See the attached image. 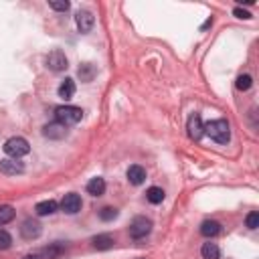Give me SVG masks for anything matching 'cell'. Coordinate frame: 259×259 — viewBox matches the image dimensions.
I'll return each mask as SVG.
<instances>
[{
  "mask_svg": "<svg viewBox=\"0 0 259 259\" xmlns=\"http://www.w3.org/2000/svg\"><path fill=\"white\" fill-rule=\"evenodd\" d=\"M0 172L6 174V176H16L25 172V164L16 158H4L0 160Z\"/></svg>",
  "mask_w": 259,
  "mask_h": 259,
  "instance_id": "9",
  "label": "cell"
},
{
  "mask_svg": "<svg viewBox=\"0 0 259 259\" xmlns=\"http://www.w3.org/2000/svg\"><path fill=\"white\" fill-rule=\"evenodd\" d=\"M15 219V209L10 205H0V227Z\"/></svg>",
  "mask_w": 259,
  "mask_h": 259,
  "instance_id": "22",
  "label": "cell"
},
{
  "mask_svg": "<svg viewBox=\"0 0 259 259\" xmlns=\"http://www.w3.org/2000/svg\"><path fill=\"white\" fill-rule=\"evenodd\" d=\"M22 259H43V257H41L39 253H29V255H25Z\"/></svg>",
  "mask_w": 259,
  "mask_h": 259,
  "instance_id": "29",
  "label": "cell"
},
{
  "mask_svg": "<svg viewBox=\"0 0 259 259\" xmlns=\"http://www.w3.org/2000/svg\"><path fill=\"white\" fill-rule=\"evenodd\" d=\"M41 233H43V227H41L39 221H35V219H25V221H22V225H20V235H22V239H25V241L39 239Z\"/></svg>",
  "mask_w": 259,
  "mask_h": 259,
  "instance_id": "5",
  "label": "cell"
},
{
  "mask_svg": "<svg viewBox=\"0 0 259 259\" xmlns=\"http://www.w3.org/2000/svg\"><path fill=\"white\" fill-rule=\"evenodd\" d=\"M221 223L219 221H205L200 225V235H205V237H217V235L221 233Z\"/></svg>",
  "mask_w": 259,
  "mask_h": 259,
  "instance_id": "15",
  "label": "cell"
},
{
  "mask_svg": "<svg viewBox=\"0 0 259 259\" xmlns=\"http://www.w3.org/2000/svg\"><path fill=\"white\" fill-rule=\"evenodd\" d=\"M186 132H188V138L190 140H200L202 134H205V123H202L198 114H190L188 122H186Z\"/></svg>",
  "mask_w": 259,
  "mask_h": 259,
  "instance_id": "6",
  "label": "cell"
},
{
  "mask_svg": "<svg viewBox=\"0 0 259 259\" xmlns=\"http://www.w3.org/2000/svg\"><path fill=\"white\" fill-rule=\"evenodd\" d=\"M55 118L63 126H73V123H79L83 118V109L75 107V106H59L55 109Z\"/></svg>",
  "mask_w": 259,
  "mask_h": 259,
  "instance_id": "2",
  "label": "cell"
},
{
  "mask_svg": "<svg viewBox=\"0 0 259 259\" xmlns=\"http://www.w3.org/2000/svg\"><path fill=\"white\" fill-rule=\"evenodd\" d=\"M211 25H213V18H209V20H207V22H205V25H202L200 29H202V30H205V29H209Z\"/></svg>",
  "mask_w": 259,
  "mask_h": 259,
  "instance_id": "30",
  "label": "cell"
},
{
  "mask_svg": "<svg viewBox=\"0 0 259 259\" xmlns=\"http://www.w3.org/2000/svg\"><path fill=\"white\" fill-rule=\"evenodd\" d=\"M4 152L10 156V158H22V156H27L29 152H30V146H29V142L25 140V138H20V136H15V138H8L6 142H4Z\"/></svg>",
  "mask_w": 259,
  "mask_h": 259,
  "instance_id": "3",
  "label": "cell"
},
{
  "mask_svg": "<svg viewBox=\"0 0 259 259\" xmlns=\"http://www.w3.org/2000/svg\"><path fill=\"white\" fill-rule=\"evenodd\" d=\"M75 22H77V29H79V32H89L93 29V15L89 13V10H79V13L75 15Z\"/></svg>",
  "mask_w": 259,
  "mask_h": 259,
  "instance_id": "11",
  "label": "cell"
},
{
  "mask_svg": "<svg viewBox=\"0 0 259 259\" xmlns=\"http://www.w3.org/2000/svg\"><path fill=\"white\" fill-rule=\"evenodd\" d=\"M205 132L217 144H227L231 140V126L227 120H213L205 126Z\"/></svg>",
  "mask_w": 259,
  "mask_h": 259,
  "instance_id": "1",
  "label": "cell"
},
{
  "mask_svg": "<svg viewBox=\"0 0 259 259\" xmlns=\"http://www.w3.org/2000/svg\"><path fill=\"white\" fill-rule=\"evenodd\" d=\"M87 193L91 195V197H101L106 193V180L101 178V176H95V178H91L87 183Z\"/></svg>",
  "mask_w": 259,
  "mask_h": 259,
  "instance_id": "14",
  "label": "cell"
},
{
  "mask_svg": "<svg viewBox=\"0 0 259 259\" xmlns=\"http://www.w3.org/2000/svg\"><path fill=\"white\" fill-rule=\"evenodd\" d=\"M67 57H65V53L59 51V49H55L47 55V67L51 71H65L67 69Z\"/></svg>",
  "mask_w": 259,
  "mask_h": 259,
  "instance_id": "8",
  "label": "cell"
},
{
  "mask_svg": "<svg viewBox=\"0 0 259 259\" xmlns=\"http://www.w3.org/2000/svg\"><path fill=\"white\" fill-rule=\"evenodd\" d=\"M73 95H75V81L67 77V79L59 85V97H63V99H71Z\"/></svg>",
  "mask_w": 259,
  "mask_h": 259,
  "instance_id": "19",
  "label": "cell"
},
{
  "mask_svg": "<svg viewBox=\"0 0 259 259\" xmlns=\"http://www.w3.org/2000/svg\"><path fill=\"white\" fill-rule=\"evenodd\" d=\"M118 217V209H114V207H104L99 211V219L101 221H114Z\"/></svg>",
  "mask_w": 259,
  "mask_h": 259,
  "instance_id": "24",
  "label": "cell"
},
{
  "mask_svg": "<svg viewBox=\"0 0 259 259\" xmlns=\"http://www.w3.org/2000/svg\"><path fill=\"white\" fill-rule=\"evenodd\" d=\"M63 253H65V245H63L61 241L53 243V245H49L47 249H45V255H47L49 259H59Z\"/></svg>",
  "mask_w": 259,
  "mask_h": 259,
  "instance_id": "21",
  "label": "cell"
},
{
  "mask_svg": "<svg viewBox=\"0 0 259 259\" xmlns=\"http://www.w3.org/2000/svg\"><path fill=\"white\" fill-rule=\"evenodd\" d=\"M126 176H128V180L134 184V186H140L144 180H146V170L140 166V164H134V166H130L128 168V172H126Z\"/></svg>",
  "mask_w": 259,
  "mask_h": 259,
  "instance_id": "13",
  "label": "cell"
},
{
  "mask_svg": "<svg viewBox=\"0 0 259 259\" xmlns=\"http://www.w3.org/2000/svg\"><path fill=\"white\" fill-rule=\"evenodd\" d=\"M49 6H51L53 10H59V13H67L71 4L67 2V0H63V2H55V0H53V2H49Z\"/></svg>",
  "mask_w": 259,
  "mask_h": 259,
  "instance_id": "27",
  "label": "cell"
},
{
  "mask_svg": "<svg viewBox=\"0 0 259 259\" xmlns=\"http://www.w3.org/2000/svg\"><path fill=\"white\" fill-rule=\"evenodd\" d=\"M152 231V221L148 217H136L130 225V237L132 239H144Z\"/></svg>",
  "mask_w": 259,
  "mask_h": 259,
  "instance_id": "4",
  "label": "cell"
},
{
  "mask_svg": "<svg viewBox=\"0 0 259 259\" xmlns=\"http://www.w3.org/2000/svg\"><path fill=\"white\" fill-rule=\"evenodd\" d=\"M67 126H63V123L59 122H53V123H47V126L43 128V136L49 138V140H63L67 136Z\"/></svg>",
  "mask_w": 259,
  "mask_h": 259,
  "instance_id": "10",
  "label": "cell"
},
{
  "mask_svg": "<svg viewBox=\"0 0 259 259\" xmlns=\"http://www.w3.org/2000/svg\"><path fill=\"white\" fill-rule=\"evenodd\" d=\"M57 202L55 200H41V202H37V207H35V213L39 217H47V215H53L55 211H57Z\"/></svg>",
  "mask_w": 259,
  "mask_h": 259,
  "instance_id": "16",
  "label": "cell"
},
{
  "mask_svg": "<svg viewBox=\"0 0 259 259\" xmlns=\"http://www.w3.org/2000/svg\"><path fill=\"white\" fill-rule=\"evenodd\" d=\"M91 243H93L95 249L107 251V249H111V247L116 245V237L114 235H109V233H101V235H95V237L91 239Z\"/></svg>",
  "mask_w": 259,
  "mask_h": 259,
  "instance_id": "12",
  "label": "cell"
},
{
  "mask_svg": "<svg viewBox=\"0 0 259 259\" xmlns=\"http://www.w3.org/2000/svg\"><path fill=\"white\" fill-rule=\"evenodd\" d=\"M81 207H83L81 197H79V195H75V193L65 195L63 200H61V209L67 213V215H77V213L81 211Z\"/></svg>",
  "mask_w": 259,
  "mask_h": 259,
  "instance_id": "7",
  "label": "cell"
},
{
  "mask_svg": "<svg viewBox=\"0 0 259 259\" xmlns=\"http://www.w3.org/2000/svg\"><path fill=\"white\" fill-rule=\"evenodd\" d=\"M146 198H148V202H152V205H160L164 200V190L160 186H150L146 190Z\"/></svg>",
  "mask_w": 259,
  "mask_h": 259,
  "instance_id": "20",
  "label": "cell"
},
{
  "mask_svg": "<svg viewBox=\"0 0 259 259\" xmlns=\"http://www.w3.org/2000/svg\"><path fill=\"white\" fill-rule=\"evenodd\" d=\"M245 225L249 227L251 231H255L257 227H259V213L257 211H251L249 215H247V219H245Z\"/></svg>",
  "mask_w": 259,
  "mask_h": 259,
  "instance_id": "25",
  "label": "cell"
},
{
  "mask_svg": "<svg viewBox=\"0 0 259 259\" xmlns=\"http://www.w3.org/2000/svg\"><path fill=\"white\" fill-rule=\"evenodd\" d=\"M200 255L202 259H219L221 257V249L217 247V243H202L200 247Z\"/></svg>",
  "mask_w": 259,
  "mask_h": 259,
  "instance_id": "17",
  "label": "cell"
},
{
  "mask_svg": "<svg viewBox=\"0 0 259 259\" xmlns=\"http://www.w3.org/2000/svg\"><path fill=\"white\" fill-rule=\"evenodd\" d=\"M237 89L239 91H247V89H251V85H253V79H251V75H239L237 77Z\"/></svg>",
  "mask_w": 259,
  "mask_h": 259,
  "instance_id": "23",
  "label": "cell"
},
{
  "mask_svg": "<svg viewBox=\"0 0 259 259\" xmlns=\"http://www.w3.org/2000/svg\"><path fill=\"white\" fill-rule=\"evenodd\" d=\"M10 245H13V237L4 229H0V249H8Z\"/></svg>",
  "mask_w": 259,
  "mask_h": 259,
  "instance_id": "26",
  "label": "cell"
},
{
  "mask_svg": "<svg viewBox=\"0 0 259 259\" xmlns=\"http://www.w3.org/2000/svg\"><path fill=\"white\" fill-rule=\"evenodd\" d=\"M79 77H81V81H85V83H89V81H93V77H95V73H97V69H95V65H91V63H83L81 67H79Z\"/></svg>",
  "mask_w": 259,
  "mask_h": 259,
  "instance_id": "18",
  "label": "cell"
},
{
  "mask_svg": "<svg viewBox=\"0 0 259 259\" xmlns=\"http://www.w3.org/2000/svg\"><path fill=\"white\" fill-rule=\"evenodd\" d=\"M233 15L237 16V18H245V20H249V18H251V13H249V10H243L241 6L235 8V10H233Z\"/></svg>",
  "mask_w": 259,
  "mask_h": 259,
  "instance_id": "28",
  "label": "cell"
}]
</instances>
